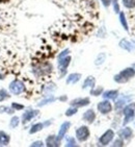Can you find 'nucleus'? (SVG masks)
Here are the masks:
<instances>
[{"instance_id":"nucleus-6","label":"nucleus","mask_w":135,"mask_h":147,"mask_svg":"<svg viewBox=\"0 0 135 147\" xmlns=\"http://www.w3.org/2000/svg\"><path fill=\"white\" fill-rule=\"evenodd\" d=\"M97 109L102 115H107V114H109L112 111V105L110 103L108 99H106V100L99 102L98 105H97Z\"/></svg>"},{"instance_id":"nucleus-1","label":"nucleus","mask_w":135,"mask_h":147,"mask_svg":"<svg viewBox=\"0 0 135 147\" xmlns=\"http://www.w3.org/2000/svg\"><path fill=\"white\" fill-rule=\"evenodd\" d=\"M135 76V70L134 68H126L123 71H121L118 74L114 76V80L118 84H123V82H128L129 79L133 78Z\"/></svg>"},{"instance_id":"nucleus-16","label":"nucleus","mask_w":135,"mask_h":147,"mask_svg":"<svg viewBox=\"0 0 135 147\" xmlns=\"http://www.w3.org/2000/svg\"><path fill=\"white\" fill-rule=\"evenodd\" d=\"M95 86H96V79L94 76H88L85 78L84 82H83V86H82V89L85 90V89L90 88V89H93L95 88Z\"/></svg>"},{"instance_id":"nucleus-28","label":"nucleus","mask_w":135,"mask_h":147,"mask_svg":"<svg viewBox=\"0 0 135 147\" xmlns=\"http://www.w3.org/2000/svg\"><path fill=\"white\" fill-rule=\"evenodd\" d=\"M123 4L127 9H133L135 6V0H123Z\"/></svg>"},{"instance_id":"nucleus-13","label":"nucleus","mask_w":135,"mask_h":147,"mask_svg":"<svg viewBox=\"0 0 135 147\" xmlns=\"http://www.w3.org/2000/svg\"><path fill=\"white\" fill-rule=\"evenodd\" d=\"M118 136L123 140H130L133 136V131L130 127H124L118 131Z\"/></svg>"},{"instance_id":"nucleus-34","label":"nucleus","mask_w":135,"mask_h":147,"mask_svg":"<svg viewBox=\"0 0 135 147\" xmlns=\"http://www.w3.org/2000/svg\"><path fill=\"white\" fill-rule=\"evenodd\" d=\"M50 86L49 85L45 86V87H44V92H46V93H51L52 91L55 90V85H52V87H50Z\"/></svg>"},{"instance_id":"nucleus-4","label":"nucleus","mask_w":135,"mask_h":147,"mask_svg":"<svg viewBox=\"0 0 135 147\" xmlns=\"http://www.w3.org/2000/svg\"><path fill=\"white\" fill-rule=\"evenodd\" d=\"M52 70L50 64L48 63H44V64H39V65L35 66L33 68V72L37 76H41V75H47L49 74Z\"/></svg>"},{"instance_id":"nucleus-39","label":"nucleus","mask_w":135,"mask_h":147,"mask_svg":"<svg viewBox=\"0 0 135 147\" xmlns=\"http://www.w3.org/2000/svg\"><path fill=\"white\" fill-rule=\"evenodd\" d=\"M59 99H60V100H65V99H67V97H60V98H59Z\"/></svg>"},{"instance_id":"nucleus-38","label":"nucleus","mask_w":135,"mask_h":147,"mask_svg":"<svg viewBox=\"0 0 135 147\" xmlns=\"http://www.w3.org/2000/svg\"><path fill=\"white\" fill-rule=\"evenodd\" d=\"M101 2L103 3V5L105 7H108L110 5V3H111V0H101Z\"/></svg>"},{"instance_id":"nucleus-40","label":"nucleus","mask_w":135,"mask_h":147,"mask_svg":"<svg viewBox=\"0 0 135 147\" xmlns=\"http://www.w3.org/2000/svg\"><path fill=\"white\" fill-rule=\"evenodd\" d=\"M133 68H134V70H135V64H134V65H133Z\"/></svg>"},{"instance_id":"nucleus-17","label":"nucleus","mask_w":135,"mask_h":147,"mask_svg":"<svg viewBox=\"0 0 135 147\" xmlns=\"http://www.w3.org/2000/svg\"><path fill=\"white\" fill-rule=\"evenodd\" d=\"M11 142V137L3 130H0V144L1 146H7Z\"/></svg>"},{"instance_id":"nucleus-24","label":"nucleus","mask_w":135,"mask_h":147,"mask_svg":"<svg viewBox=\"0 0 135 147\" xmlns=\"http://www.w3.org/2000/svg\"><path fill=\"white\" fill-rule=\"evenodd\" d=\"M20 124V118L18 116H13L9 121V126L11 128H16L18 127V125Z\"/></svg>"},{"instance_id":"nucleus-25","label":"nucleus","mask_w":135,"mask_h":147,"mask_svg":"<svg viewBox=\"0 0 135 147\" xmlns=\"http://www.w3.org/2000/svg\"><path fill=\"white\" fill-rule=\"evenodd\" d=\"M105 59H106V55H105V53H100L98 57H97L96 61H95V64H96L97 66L102 65V64L105 62Z\"/></svg>"},{"instance_id":"nucleus-33","label":"nucleus","mask_w":135,"mask_h":147,"mask_svg":"<svg viewBox=\"0 0 135 147\" xmlns=\"http://www.w3.org/2000/svg\"><path fill=\"white\" fill-rule=\"evenodd\" d=\"M111 3H112L114 11H116V13H120V5H118V0H111Z\"/></svg>"},{"instance_id":"nucleus-2","label":"nucleus","mask_w":135,"mask_h":147,"mask_svg":"<svg viewBox=\"0 0 135 147\" xmlns=\"http://www.w3.org/2000/svg\"><path fill=\"white\" fill-rule=\"evenodd\" d=\"M9 93L13 94V95H21L22 93L25 92L26 87L22 80H20V79H14V80L9 84Z\"/></svg>"},{"instance_id":"nucleus-31","label":"nucleus","mask_w":135,"mask_h":147,"mask_svg":"<svg viewBox=\"0 0 135 147\" xmlns=\"http://www.w3.org/2000/svg\"><path fill=\"white\" fill-rule=\"evenodd\" d=\"M11 108L13 109L14 111H21L24 109V105H20V103H17V102H13L11 105Z\"/></svg>"},{"instance_id":"nucleus-20","label":"nucleus","mask_w":135,"mask_h":147,"mask_svg":"<svg viewBox=\"0 0 135 147\" xmlns=\"http://www.w3.org/2000/svg\"><path fill=\"white\" fill-rule=\"evenodd\" d=\"M55 100H56V98H55L53 95H49V96H47L45 99H43L41 102H39V103H37V107H44V105H49L51 102H54Z\"/></svg>"},{"instance_id":"nucleus-7","label":"nucleus","mask_w":135,"mask_h":147,"mask_svg":"<svg viewBox=\"0 0 135 147\" xmlns=\"http://www.w3.org/2000/svg\"><path fill=\"white\" fill-rule=\"evenodd\" d=\"M113 138H114V131L112 129H107L101 137L99 139V142H100V144L103 145V146H106L110 143V142L112 141Z\"/></svg>"},{"instance_id":"nucleus-22","label":"nucleus","mask_w":135,"mask_h":147,"mask_svg":"<svg viewBox=\"0 0 135 147\" xmlns=\"http://www.w3.org/2000/svg\"><path fill=\"white\" fill-rule=\"evenodd\" d=\"M127 100H128V97H122L116 102V110L120 111V110H123L124 109V105H126Z\"/></svg>"},{"instance_id":"nucleus-5","label":"nucleus","mask_w":135,"mask_h":147,"mask_svg":"<svg viewBox=\"0 0 135 147\" xmlns=\"http://www.w3.org/2000/svg\"><path fill=\"white\" fill-rule=\"evenodd\" d=\"M123 112H124V116H125L124 124H127V123H129L132 120L135 115V103H130L129 105L125 107L123 109Z\"/></svg>"},{"instance_id":"nucleus-18","label":"nucleus","mask_w":135,"mask_h":147,"mask_svg":"<svg viewBox=\"0 0 135 147\" xmlns=\"http://www.w3.org/2000/svg\"><path fill=\"white\" fill-rule=\"evenodd\" d=\"M103 94V97L105 99H111V100H114V99L118 98V91L116 90H109V91H106L104 92Z\"/></svg>"},{"instance_id":"nucleus-36","label":"nucleus","mask_w":135,"mask_h":147,"mask_svg":"<svg viewBox=\"0 0 135 147\" xmlns=\"http://www.w3.org/2000/svg\"><path fill=\"white\" fill-rule=\"evenodd\" d=\"M69 53H70V50H69V49H65V50L62 51L61 53L58 54V57H57V59H62V57H67V55H69Z\"/></svg>"},{"instance_id":"nucleus-27","label":"nucleus","mask_w":135,"mask_h":147,"mask_svg":"<svg viewBox=\"0 0 135 147\" xmlns=\"http://www.w3.org/2000/svg\"><path fill=\"white\" fill-rule=\"evenodd\" d=\"M15 111L13 109H9V107H6V105H0V114H11L14 113Z\"/></svg>"},{"instance_id":"nucleus-8","label":"nucleus","mask_w":135,"mask_h":147,"mask_svg":"<svg viewBox=\"0 0 135 147\" xmlns=\"http://www.w3.org/2000/svg\"><path fill=\"white\" fill-rule=\"evenodd\" d=\"M71 57L67 55V57H62V59H58V70L60 72V74L65 75V72H67V69L69 67V65L71 64Z\"/></svg>"},{"instance_id":"nucleus-35","label":"nucleus","mask_w":135,"mask_h":147,"mask_svg":"<svg viewBox=\"0 0 135 147\" xmlns=\"http://www.w3.org/2000/svg\"><path fill=\"white\" fill-rule=\"evenodd\" d=\"M112 146H124V141H123V139H118L116 141L113 142Z\"/></svg>"},{"instance_id":"nucleus-37","label":"nucleus","mask_w":135,"mask_h":147,"mask_svg":"<svg viewBox=\"0 0 135 147\" xmlns=\"http://www.w3.org/2000/svg\"><path fill=\"white\" fill-rule=\"evenodd\" d=\"M30 146L31 147H42V146H44V143H43L42 141H35V142H33Z\"/></svg>"},{"instance_id":"nucleus-19","label":"nucleus","mask_w":135,"mask_h":147,"mask_svg":"<svg viewBox=\"0 0 135 147\" xmlns=\"http://www.w3.org/2000/svg\"><path fill=\"white\" fill-rule=\"evenodd\" d=\"M120 46H121L123 49H125V50H127V51H132L133 50V45L126 39L122 40L121 42H120Z\"/></svg>"},{"instance_id":"nucleus-23","label":"nucleus","mask_w":135,"mask_h":147,"mask_svg":"<svg viewBox=\"0 0 135 147\" xmlns=\"http://www.w3.org/2000/svg\"><path fill=\"white\" fill-rule=\"evenodd\" d=\"M120 22H121L122 26L125 28V30L129 31V27H128V23H127L126 16H125L124 13H120Z\"/></svg>"},{"instance_id":"nucleus-9","label":"nucleus","mask_w":135,"mask_h":147,"mask_svg":"<svg viewBox=\"0 0 135 147\" xmlns=\"http://www.w3.org/2000/svg\"><path fill=\"white\" fill-rule=\"evenodd\" d=\"M39 115V111L37 110H28L25 111L22 115V123L23 124H26L28 123L29 121H31L34 117H37Z\"/></svg>"},{"instance_id":"nucleus-21","label":"nucleus","mask_w":135,"mask_h":147,"mask_svg":"<svg viewBox=\"0 0 135 147\" xmlns=\"http://www.w3.org/2000/svg\"><path fill=\"white\" fill-rule=\"evenodd\" d=\"M44 128V123H35V124H33L32 126L30 127V129H29V134H37L39 133V131H41V130Z\"/></svg>"},{"instance_id":"nucleus-11","label":"nucleus","mask_w":135,"mask_h":147,"mask_svg":"<svg viewBox=\"0 0 135 147\" xmlns=\"http://www.w3.org/2000/svg\"><path fill=\"white\" fill-rule=\"evenodd\" d=\"M95 119H96V113H95V111L92 110V109H90V110H87L86 112L83 114V116H82V120L85 121L86 123H90V124L94 123Z\"/></svg>"},{"instance_id":"nucleus-29","label":"nucleus","mask_w":135,"mask_h":147,"mask_svg":"<svg viewBox=\"0 0 135 147\" xmlns=\"http://www.w3.org/2000/svg\"><path fill=\"white\" fill-rule=\"evenodd\" d=\"M103 93V88L102 87H98V88H93L90 90V94L93 95V96H99V95H101Z\"/></svg>"},{"instance_id":"nucleus-15","label":"nucleus","mask_w":135,"mask_h":147,"mask_svg":"<svg viewBox=\"0 0 135 147\" xmlns=\"http://www.w3.org/2000/svg\"><path fill=\"white\" fill-rule=\"evenodd\" d=\"M81 78V74L80 73H71L67 77V84L68 85H75L80 80Z\"/></svg>"},{"instance_id":"nucleus-12","label":"nucleus","mask_w":135,"mask_h":147,"mask_svg":"<svg viewBox=\"0 0 135 147\" xmlns=\"http://www.w3.org/2000/svg\"><path fill=\"white\" fill-rule=\"evenodd\" d=\"M71 127V123L69 121H65L63 122L61 124V126H60V128H59V131H58V135H57V138H58V140H60L61 141L62 139L65 138V134L68 133V130L70 129Z\"/></svg>"},{"instance_id":"nucleus-32","label":"nucleus","mask_w":135,"mask_h":147,"mask_svg":"<svg viewBox=\"0 0 135 147\" xmlns=\"http://www.w3.org/2000/svg\"><path fill=\"white\" fill-rule=\"evenodd\" d=\"M67 145L68 147H73V146H77V143L75 141V139L74 138H67Z\"/></svg>"},{"instance_id":"nucleus-3","label":"nucleus","mask_w":135,"mask_h":147,"mask_svg":"<svg viewBox=\"0 0 135 147\" xmlns=\"http://www.w3.org/2000/svg\"><path fill=\"white\" fill-rule=\"evenodd\" d=\"M90 136V128L87 127L86 125H82L79 128L76 129V139L79 142H85L88 140Z\"/></svg>"},{"instance_id":"nucleus-26","label":"nucleus","mask_w":135,"mask_h":147,"mask_svg":"<svg viewBox=\"0 0 135 147\" xmlns=\"http://www.w3.org/2000/svg\"><path fill=\"white\" fill-rule=\"evenodd\" d=\"M77 112H78V108H75V107H71L70 109H68V110L65 111V116H67V117H71V116H73V115H75Z\"/></svg>"},{"instance_id":"nucleus-30","label":"nucleus","mask_w":135,"mask_h":147,"mask_svg":"<svg viewBox=\"0 0 135 147\" xmlns=\"http://www.w3.org/2000/svg\"><path fill=\"white\" fill-rule=\"evenodd\" d=\"M9 97V93L5 89H0V101H3L4 99H7Z\"/></svg>"},{"instance_id":"nucleus-41","label":"nucleus","mask_w":135,"mask_h":147,"mask_svg":"<svg viewBox=\"0 0 135 147\" xmlns=\"http://www.w3.org/2000/svg\"><path fill=\"white\" fill-rule=\"evenodd\" d=\"M0 146H1V144H0Z\"/></svg>"},{"instance_id":"nucleus-14","label":"nucleus","mask_w":135,"mask_h":147,"mask_svg":"<svg viewBox=\"0 0 135 147\" xmlns=\"http://www.w3.org/2000/svg\"><path fill=\"white\" fill-rule=\"evenodd\" d=\"M46 145L49 147H56L60 145V140H58L57 136H54V135H50L49 137H47L46 139Z\"/></svg>"},{"instance_id":"nucleus-10","label":"nucleus","mask_w":135,"mask_h":147,"mask_svg":"<svg viewBox=\"0 0 135 147\" xmlns=\"http://www.w3.org/2000/svg\"><path fill=\"white\" fill-rule=\"evenodd\" d=\"M90 103V98H76L70 102L71 107H75V108H83V107L88 105Z\"/></svg>"}]
</instances>
